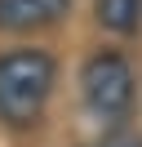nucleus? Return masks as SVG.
Masks as SVG:
<instances>
[{"instance_id": "f257e3e1", "label": "nucleus", "mask_w": 142, "mask_h": 147, "mask_svg": "<svg viewBox=\"0 0 142 147\" xmlns=\"http://www.w3.org/2000/svg\"><path fill=\"white\" fill-rule=\"evenodd\" d=\"M58 85V63L49 49H5L0 54V125L31 129L40 125L44 107Z\"/></svg>"}, {"instance_id": "f03ea898", "label": "nucleus", "mask_w": 142, "mask_h": 147, "mask_svg": "<svg viewBox=\"0 0 142 147\" xmlns=\"http://www.w3.org/2000/svg\"><path fill=\"white\" fill-rule=\"evenodd\" d=\"M80 102L84 111L111 129H124V120L138 107V76H133V63L120 54V49H93L80 67Z\"/></svg>"}, {"instance_id": "7ed1b4c3", "label": "nucleus", "mask_w": 142, "mask_h": 147, "mask_svg": "<svg viewBox=\"0 0 142 147\" xmlns=\"http://www.w3.org/2000/svg\"><path fill=\"white\" fill-rule=\"evenodd\" d=\"M67 13H71V0H0V31H9V36L49 31Z\"/></svg>"}, {"instance_id": "20e7f679", "label": "nucleus", "mask_w": 142, "mask_h": 147, "mask_svg": "<svg viewBox=\"0 0 142 147\" xmlns=\"http://www.w3.org/2000/svg\"><path fill=\"white\" fill-rule=\"evenodd\" d=\"M93 18L111 36H138L142 31V0H93Z\"/></svg>"}, {"instance_id": "39448f33", "label": "nucleus", "mask_w": 142, "mask_h": 147, "mask_svg": "<svg viewBox=\"0 0 142 147\" xmlns=\"http://www.w3.org/2000/svg\"><path fill=\"white\" fill-rule=\"evenodd\" d=\"M84 147H142L138 134H124V129H111V134H102L98 143H84Z\"/></svg>"}]
</instances>
